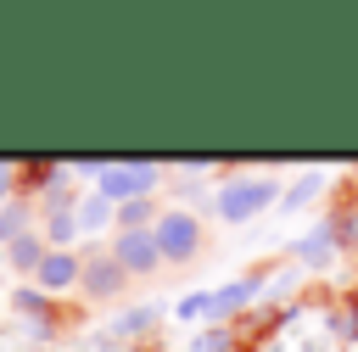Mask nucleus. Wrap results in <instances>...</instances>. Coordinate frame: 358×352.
<instances>
[{
    "mask_svg": "<svg viewBox=\"0 0 358 352\" xmlns=\"http://www.w3.org/2000/svg\"><path fill=\"white\" fill-rule=\"evenodd\" d=\"M151 235H157V246H162V263H190L196 251H201V223L190 218V212H157V223H151Z\"/></svg>",
    "mask_w": 358,
    "mask_h": 352,
    "instance_id": "obj_1",
    "label": "nucleus"
},
{
    "mask_svg": "<svg viewBox=\"0 0 358 352\" xmlns=\"http://www.w3.org/2000/svg\"><path fill=\"white\" fill-rule=\"evenodd\" d=\"M274 196H280V184H274V179H263V173H257V179H229V184L218 190V212H224L229 223H246V218H252V212H263Z\"/></svg>",
    "mask_w": 358,
    "mask_h": 352,
    "instance_id": "obj_2",
    "label": "nucleus"
},
{
    "mask_svg": "<svg viewBox=\"0 0 358 352\" xmlns=\"http://www.w3.org/2000/svg\"><path fill=\"white\" fill-rule=\"evenodd\" d=\"M157 184V162H112L101 173V196L106 201H145V190Z\"/></svg>",
    "mask_w": 358,
    "mask_h": 352,
    "instance_id": "obj_3",
    "label": "nucleus"
},
{
    "mask_svg": "<svg viewBox=\"0 0 358 352\" xmlns=\"http://www.w3.org/2000/svg\"><path fill=\"white\" fill-rule=\"evenodd\" d=\"M112 257L123 263V274H151V268L162 263V246H157L151 229H123V235L112 240Z\"/></svg>",
    "mask_w": 358,
    "mask_h": 352,
    "instance_id": "obj_4",
    "label": "nucleus"
},
{
    "mask_svg": "<svg viewBox=\"0 0 358 352\" xmlns=\"http://www.w3.org/2000/svg\"><path fill=\"white\" fill-rule=\"evenodd\" d=\"M39 291H67V285H78L84 279V263L73 257V251H45V263H39Z\"/></svg>",
    "mask_w": 358,
    "mask_h": 352,
    "instance_id": "obj_5",
    "label": "nucleus"
},
{
    "mask_svg": "<svg viewBox=\"0 0 358 352\" xmlns=\"http://www.w3.org/2000/svg\"><path fill=\"white\" fill-rule=\"evenodd\" d=\"M123 279H129V274H123V263H117L112 251L84 263V291H90V296H117V291H123Z\"/></svg>",
    "mask_w": 358,
    "mask_h": 352,
    "instance_id": "obj_6",
    "label": "nucleus"
},
{
    "mask_svg": "<svg viewBox=\"0 0 358 352\" xmlns=\"http://www.w3.org/2000/svg\"><path fill=\"white\" fill-rule=\"evenodd\" d=\"M263 291V274H246V279H235V285H224V291H213V318H224V313H235V307H246L252 296Z\"/></svg>",
    "mask_w": 358,
    "mask_h": 352,
    "instance_id": "obj_7",
    "label": "nucleus"
},
{
    "mask_svg": "<svg viewBox=\"0 0 358 352\" xmlns=\"http://www.w3.org/2000/svg\"><path fill=\"white\" fill-rule=\"evenodd\" d=\"M330 240L341 246V251H358V201H336V212H330Z\"/></svg>",
    "mask_w": 358,
    "mask_h": 352,
    "instance_id": "obj_8",
    "label": "nucleus"
},
{
    "mask_svg": "<svg viewBox=\"0 0 358 352\" xmlns=\"http://www.w3.org/2000/svg\"><path fill=\"white\" fill-rule=\"evenodd\" d=\"M11 263H17V268H28V274H39V263H45V246H39V235H22V240H11Z\"/></svg>",
    "mask_w": 358,
    "mask_h": 352,
    "instance_id": "obj_9",
    "label": "nucleus"
},
{
    "mask_svg": "<svg viewBox=\"0 0 358 352\" xmlns=\"http://www.w3.org/2000/svg\"><path fill=\"white\" fill-rule=\"evenodd\" d=\"M330 251H336L330 229H313L308 240H296V257H302V263H330Z\"/></svg>",
    "mask_w": 358,
    "mask_h": 352,
    "instance_id": "obj_10",
    "label": "nucleus"
},
{
    "mask_svg": "<svg viewBox=\"0 0 358 352\" xmlns=\"http://www.w3.org/2000/svg\"><path fill=\"white\" fill-rule=\"evenodd\" d=\"M45 235H50V251H67V240L78 235V212H56V218L45 223Z\"/></svg>",
    "mask_w": 358,
    "mask_h": 352,
    "instance_id": "obj_11",
    "label": "nucleus"
},
{
    "mask_svg": "<svg viewBox=\"0 0 358 352\" xmlns=\"http://www.w3.org/2000/svg\"><path fill=\"white\" fill-rule=\"evenodd\" d=\"M112 218V201L106 196H90V201H78V229H101Z\"/></svg>",
    "mask_w": 358,
    "mask_h": 352,
    "instance_id": "obj_12",
    "label": "nucleus"
},
{
    "mask_svg": "<svg viewBox=\"0 0 358 352\" xmlns=\"http://www.w3.org/2000/svg\"><path fill=\"white\" fill-rule=\"evenodd\" d=\"M117 218H123V229H145V223H157V218H151V207H145V201H129V207H123V212H117Z\"/></svg>",
    "mask_w": 358,
    "mask_h": 352,
    "instance_id": "obj_13",
    "label": "nucleus"
},
{
    "mask_svg": "<svg viewBox=\"0 0 358 352\" xmlns=\"http://www.w3.org/2000/svg\"><path fill=\"white\" fill-rule=\"evenodd\" d=\"M17 307H22V313H34V318H50V307H45V291H17Z\"/></svg>",
    "mask_w": 358,
    "mask_h": 352,
    "instance_id": "obj_14",
    "label": "nucleus"
},
{
    "mask_svg": "<svg viewBox=\"0 0 358 352\" xmlns=\"http://www.w3.org/2000/svg\"><path fill=\"white\" fill-rule=\"evenodd\" d=\"M313 190H319V179H296V190H285V201H291V207H302Z\"/></svg>",
    "mask_w": 358,
    "mask_h": 352,
    "instance_id": "obj_15",
    "label": "nucleus"
},
{
    "mask_svg": "<svg viewBox=\"0 0 358 352\" xmlns=\"http://www.w3.org/2000/svg\"><path fill=\"white\" fill-rule=\"evenodd\" d=\"M224 346H229V335H224V330H207V335L196 341V352H224Z\"/></svg>",
    "mask_w": 358,
    "mask_h": 352,
    "instance_id": "obj_16",
    "label": "nucleus"
},
{
    "mask_svg": "<svg viewBox=\"0 0 358 352\" xmlns=\"http://www.w3.org/2000/svg\"><path fill=\"white\" fill-rule=\"evenodd\" d=\"M336 330H341V335H358V291H352V302H347V313H341Z\"/></svg>",
    "mask_w": 358,
    "mask_h": 352,
    "instance_id": "obj_17",
    "label": "nucleus"
},
{
    "mask_svg": "<svg viewBox=\"0 0 358 352\" xmlns=\"http://www.w3.org/2000/svg\"><path fill=\"white\" fill-rule=\"evenodd\" d=\"M145 324H151V313H129V318L117 324V335H134V330H145Z\"/></svg>",
    "mask_w": 358,
    "mask_h": 352,
    "instance_id": "obj_18",
    "label": "nucleus"
},
{
    "mask_svg": "<svg viewBox=\"0 0 358 352\" xmlns=\"http://www.w3.org/2000/svg\"><path fill=\"white\" fill-rule=\"evenodd\" d=\"M6 190H11V168L0 162V201H6Z\"/></svg>",
    "mask_w": 358,
    "mask_h": 352,
    "instance_id": "obj_19",
    "label": "nucleus"
}]
</instances>
